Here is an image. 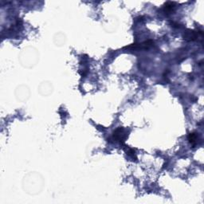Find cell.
<instances>
[{
    "label": "cell",
    "instance_id": "6da1fadb",
    "mask_svg": "<svg viewBox=\"0 0 204 204\" xmlns=\"http://www.w3.org/2000/svg\"><path fill=\"white\" fill-rule=\"evenodd\" d=\"M128 134L125 131V128H121V127L117 128L113 132V138L115 139V140L121 142V143H124L128 137Z\"/></svg>",
    "mask_w": 204,
    "mask_h": 204
},
{
    "label": "cell",
    "instance_id": "7a4b0ae2",
    "mask_svg": "<svg viewBox=\"0 0 204 204\" xmlns=\"http://www.w3.org/2000/svg\"><path fill=\"white\" fill-rule=\"evenodd\" d=\"M198 36L199 35H198L197 31H195L192 30H187L184 32L183 38L187 41H195V40H196V38H198Z\"/></svg>",
    "mask_w": 204,
    "mask_h": 204
},
{
    "label": "cell",
    "instance_id": "3957f363",
    "mask_svg": "<svg viewBox=\"0 0 204 204\" xmlns=\"http://www.w3.org/2000/svg\"><path fill=\"white\" fill-rule=\"evenodd\" d=\"M175 7H176V3H172V2L167 3H165V5H164V12L167 13V14L171 13V12L174 11Z\"/></svg>",
    "mask_w": 204,
    "mask_h": 204
},
{
    "label": "cell",
    "instance_id": "277c9868",
    "mask_svg": "<svg viewBox=\"0 0 204 204\" xmlns=\"http://www.w3.org/2000/svg\"><path fill=\"white\" fill-rule=\"evenodd\" d=\"M197 134L195 132H192V133H190L189 136H188V140L190 141V144H192L194 146L196 144V142H197Z\"/></svg>",
    "mask_w": 204,
    "mask_h": 204
},
{
    "label": "cell",
    "instance_id": "5b68a950",
    "mask_svg": "<svg viewBox=\"0 0 204 204\" xmlns=\"http://www.w3.org/2000/svg\"><path fill=\"white\" fill-rule=\"evenodd\" d=\"M127 154H128L129 156H131V158H133V159H134V157H135L136 159V152H135V151H134V149H129L128 152H127Z\"/></svg>",
    "mask_w": 204,
    "mask_h": 204
}]
</instances>
